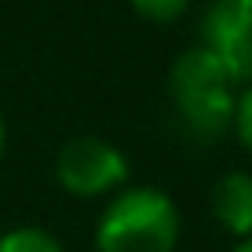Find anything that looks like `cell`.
<instances>
[{"mask_svg": "<svg viewBox=\"0 0 252 252\" xmlns=\"http://www.w3.org/2000/svg\"><path fill=\"white\" fill-rule=\"evenodd\" d=\"M238 84L220 66V59L208 48H187L176 55L168 69V99L176 117L183 121L190 135L216 143L234 128V102H238Z\"/></svg>", "mask_w": 252, "mask_h": 252, "instance_id": "1", "label": "cell"}, {"mask_svg": "<svg viewBox=\"0 0 252 252\" xmlns=\"http://www.w3.org/2000/svg\"><path fill=\"white\" fill-rule=\"evenodd\" d=\"M179 208L158 187L121 190L95 227V252H176Z\"/></svg>", "mask_w": 252, "mask_h": 252, "instance_id": "2", "label": "cell"}, {"mask_svg": "<svg viewBox=\"0 0 252 252\" xmlns=\"http://www.w3.org/2000/svg\"><path fill=\"white\" fill-rule=\"evenodd\" d=\"M55 179L73 197H99L128 179V158L102 135H73L55 154Z\"/></svg>", "mask_w": 252, "mask_h": 252, "instance_id": "3", "label": "cell"}, {"mask_svg": "<svg viewBox=\"0 0 252 252\" xmlns=\"http://www.w3.org/2000/svg\"><path fill=\"white\" fill-rule=\"evenodd\" d=\"M201 48H208L234 84H252V0H212L201 19Z\"/></svg>", "mask_w": 252, "mask_h": 252, "instance_id": "4", "label": "cell"}, {"mask_svg": "<svg viewBox=\"0 0 252 252\" xmlns=\"http://www.w3.org/2000/svg\"><path fill=\"white\" fill-rule=\"evenodd\" d=\"M212 216L238 241L252 238V172H227L212 187Z\"/></svg>", "mask_w": 252, "mask_h": 252, "instance_id": "5", "label": "cell"}, {"mask_svg": "<svg viewBox=\"0 0 252 252\" xmlns=\"http://www.w3.org/2000/svg\"><path fill=\"white\" fill-rule=\"evenodd\" d=\"M0 252H63V245L55 234L40 227H15L0 234Z\"/></svg>", "mask_w": 252, "mask_h": 252, "instance_id": "6", "label": "cell"}, {"mask_svg": "<svg viewBox=\"0 0 252 252\" xmlns=\"http://www.w3.org/2000/svg\"><path fill=\"white\" fill-rule=\"evenodd\" d=\"M132 7H135L139 19L164 26V22H176L179 15H187L190 0H132Z\"/></svg>", "mask_w": 252, "mask_h": 252, "instance_id": "7", "label": "cell"}, {"mask_svg": "<svg viewBox=\"0 0 252 252\" xmlns=\"http://www.w3.org/2000/svg\"><path fill=\"white\" fill-rule=\"evenodd\" d=\"M234 128H238L241 146L252 154V84H245V92L234 102Z\"/></svg>", "mask_w": 252, "mask_h": 252, "instance_id": "8", "label": "cell"}, {"mask_svg": "<svg viewBox=\"0 0 252 252\" xmlns=\"http://www.w3.org/2000/svg\"><path fill=\"white\" fill-rule=\"evenodd\" d=\"M4 143H7V125H4V114H0V158H4Z\"/></svg>", "mask_w": 252, "mask_h": 252, "instance_id": "9", "label": "cell"}, {"mask_svg": "<svg viewBox=\"0 0 252 252\" xmlns=\"http://www.w3.org/2000/svg\"><path fill=\"white\" fill-rule=\"evenodd\" d=\"M230 252H252V238H245V241H238Z\"/></svg>", "mask_w": 252, "mask_h": 252, "instance_id": "10", "label": "cell"}]
</instances>
